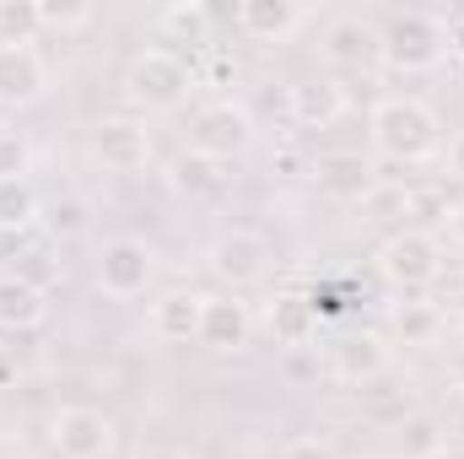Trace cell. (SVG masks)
Returning <instances> with one entry per match:
<instances>
[{"label":"cell","mask_w":464,"mask_h":459,"mask_svg":"<svg viewBox=\"0 0 464 459\" xmlns=\"http://www.w3.org/2000/svg\"><path fill=\"white\" fill-rule=\"evenodd\" d=\"M92 151L103 168L114 173H140L151 162V130L140 119H124V114H103L92 124Z\"/></svg>","instance_id":"9c48e42d"},{"label":"cell","mask_w":464,"mask_h":459,"mask_svg":"<svg viewBox=\"0 0 464 459\" xmlns=\"http://www.w3.org/2000/svg\"><path fill=\"white\" fill-rule=\"evenodd\" d=\"M449 378H454V384H459V389H464V351H459V356H454V362H449Z\"/></svg>","instance_id":"d590c367"},{"label":"cell","mask_w":464,"mask_h":459,"mask_svg":"<svg viewBox=\"0 0 464 459\" xmlns=\"http://www.w3.org/2000/svg\"><path fill=\"white\" fill-rule=\"evenodd\" d=\"M378 270H383V281H389V287H400L405 298H421V292L438 281V270H443L438 238H432V232H421V228L394 232V238L378 249Z\"/></svg>","instance_id":"277c9868"},{"label":"cell","mask_w":464,"mask_h":459,"mask_svg":"<svg viewBox=\"0 0 464 459\" xmlns=\"http://www.w3.org/2000/svg\"><path fill=\"white\" fill-rule=\"evenodd\" d=\"M362 211L372 217V222H389V217H411V190H367V200H362Z\"/></svg>","instance_id":"f1b7e54d"},{"label":"cell","mask_w":464,"mask_h":459,"mask_svg":"<svg viewBox=\"0 0 464 459\" xmlns=\"http://www.w3.org/2000/svg\"><path fill=\"white\" fill-rule=\"evenodd\" d=\"M49 87V71L38 60L33 44H0V103L22 109V103H38Z\"/></svg>","instance_id":"8fae6325"},{"label":"cell","mask_w":464,"mask_h":459,"mask_svg":"<svg viewBox=\"0 0 464 459\" xmlns=\"http://www.w3.org/2000/svg\"><path fill=\"white\" fill-rule=\"evenodd\" d=\"M49 314V292L27 287L22 276H0V330H38Z\"/></svg>","instance_id":"d6986e66"},{"label":"cell","mask_w":464,"mask_h":459,"mask_svg":"<svg viewBox=\"0 0 464 459\" xmlns=\"http://www.w3.org/2000/svg\"><path fill=\"white\" fill-rule=\"evenodd\" d=\"M394 330H400V341L405 346H432L443 330H449V319H443L438 303H427V298H405V303L394 308Z\"/></svg>","instance_id":"7402d4cb"},{"label":"cell","mask_w":464,"mask_h":459,"mask_svg":"<svg viewBox=\"0 0 464 459\" xmlns=\"http://www.w3.org/2000/svg\"><path fill=\"white\" fill-rule=\"evenodd\" d=\"M449 49H459V54H464V27H459V33H449Z\"/></svg>","instance_id":"74e56055"},{"label":"cell","mask_w":464,"mask_h":459,"mask_svg":"<svg viewBox=\"0 0 464 459\" xmlns=\"http://www.w3.org/2000/svg\"><path fill=\"white\" fill-rule=\"evenodd\" d=\"M195 87V71L179 49H140L124 65V98L140 109H179Z\"/></svg>","instance_id":"7a4b0ae2"},{"label":"cell","mask_w":464,"mask_h":459,"mask_svg":"<svg viewBox=\"0 0 464 459\" xmlns=\"http://www.w3.org/2000/svg\"><path fill=\"white\" fill-rule=\"evenodd\" d=\"M254 114L243 109V103H206L195 124H189V151H200V157H217V162H232L237 151H248L254 146Z\"/></svg>","instance_id":"8992f818"},{"label":"cell","mask_w":464,"mask_h":459,"mask_svg":"<svg viewBox=\"0 0 464 459\" xmlns=\"http://www.w3.org/2000/svg\"><path fill=\"white\" fill-rule=\"evenodd\" d=\"M443 54H449V27L438 16H427V11H405V16H394L378 33V60L394 65V71H405V76L432 71Z\"/></svg>","instance_id":"3957f363"},{"label":"cell","mask_w":464,"mask_h":459,"mask_svg":"<svg viewBox=\"0 0 464 459\" xmlns=\"http://www.w3.org/2000/svg\"><path fill=\"white\" fill-rule=\"evenodd\" d=\"M151 276H157V254L140 238H109L103 243V254H98V292L103 298L130 303L151 287Z\"/></svg>","instance_id":"ba28073f"},{"label":"cell","mask_w":464,"mask_h":459,"mask_svg":"<svg viewBox=\"0 0 464 459\" xmlns=\"http://www.w3.org/2000/svg\"><path fill=\"white\" fill-rule=\"evenodd\" d=\"M168 184H173L179 195H189V200H211V195L227 190V162L200 157V151H179V157L168 162Z\"/></svg>","instance_id":"ac0fdd59"},{"label":"cell","mask_w":464,"mask_h":459,"mask_svg":"<svg viewBox=\"0 0 464 459\" xmlns=\"http://www.w3.org/2000/svg\"><path fill=\"white\" fill-rule=\"evenodd\" d=\"M427 459H464V449H449V444H443L438 454H427Z\"/></svg>","instance_id":"8d00e7d4"},{"label":"cell","mask_w":464,"mask_h":459,"mask_svg":"<svg viewBox=\"0 0 464 459\" xmlns=\"http://www.w3.org/2000/svg\"><path fill=\"white\" fill-rule=\"evenodd\" d=\"M314 184L330 195V200H367V190H372V162L362 157V151H324V157H314Z\"/></svg>","instance_id":"7c38bea8"},{"label":"cell","mask_w":464,"mask_h":459,"mask_svg":"<svg viewBox=\"0 0 464 459\" xmlns=\"http://www.w3.org/2000/svg\"><path fill=\"white\" fill-rule=\"evenodd\" d=\"M157 27H162V38L189 44V49H206V44H211V11H206L200 0L162 5V11H157Z\"/></svg>","instance_id":"44dd1931"},{"label":"cell","mask_w":464,"mask_h":459,"mask_svg":"<svg viewBox=\"0 0 464 459\" xmlns=\"http://www.w3.org/2000/svg\"><path fill=\"white\" fill-rule=\"evenodd\" d=\"M292 124L303 130H330L335 119L346 114V87L330 82V76H308V82H292Z\"/></svg>","instance_id":"9a60e30c"},{"label":"cell","mask_w":464,"mask_h":459,"mask_svg":"<svg viewBox=\"0 0 464 459\" xmlns=\"http://www.w3.org/2000/svg\"><path fill=\"white\" fill-rule=\"evenodd\" d=\"M11 276H22L27 287L49 292V287H60V276H65V270H60V259H54V254H49V243H44V249H33L27 259H16V265H11Z\"/></svg>","instance_id":"484cf974"},{"label":"cell","mask_w":464,"mask_h":459,"mask_svg":"<svg viewBox=\"0 0 464 459\" xmlns=\"http://www.w3.org/2000/svg\"><path fill=\"white\" fill-rule=\"evenodd\" d=\"M449 173H454V179H464V135L449 146Z\"/></svg>","instance_id":"d6a6232c"},{"label":"cell","mask_w":464,"mask_h":459,"mask_svg":"<svg viewBox=\"0 0 464 459\" xmlns=\"http://www.w3.org/2000/svg\"><path fill=\"white\" fill-rule=\"evenodd\" d=\"M372 146L394 162H421L443 146V119L421 98H383L372 109Z\"/></svg>","instance_id":"6da1fadb"},{"label":"cell","mask_w":464,"mask_h":459,"mask_svg":"<svg viewBox=\"0 0 464 459\" xmlns=\"http://www.w3.org/2000/svg\"><path fill=\"white\" fill-rule=\"evenodd\" d=\"M394 433H400V454L405 459H427V454L443 449V427H438L432 416H405Z\"/></svg>","instance_id":"d4e9b609"},{"label":"cell","mask_w":464,"mask_h":459,"mask_svg":"<svg viewBox=\"0 0 464 459\" xmlns=\"http://www.w3.org/2000/svg\"><path fill=\"white\" fill-rule=\"evenodd\" d=\"M330 373L341 378V384H372V378H383L389 373V351L378 336H346V341L330 346Z\"/></svg>","instance_id":"e0dca14e"},{"label":"cell","mask_w":464,"mask_h":459,"mask_svg":"<svg viewBox=\"0 0 464 459\" xmlns=\"http://www.w3.org/2000/svg\"><path fill=\"white\" fill-rule=\"evenodd\" d=\"M454 206H459V195H449L443 184H432V190H411V217H421V222H449Z\"/></svg>","instance_id":"4316f807"},{"label":"cell","mask_w":464,"mask_h":459,"mask_svg":"<svg viewBox=\"0 0 464 459\" xmlns=\"http://www.w3.org/2000/svg\"><path fill=\"white\" fill-rule=\"evenodd\" d=\"M49 444L60 459H103L114 449V416L98 405H60L49 422Z\"/></svg>","instance_id":"52a82bcc"},{"label":"cell","mask_w":464,"mask_h":459,"mask_svg":"<svg viewBox=\"0 0 464 459\" xmlns=\"http://www.w3.org/2000/svg\"><path fill=\"white\" fill-rule=\"evenodd\" d=\"M459 336H464V314H459Z\"/></svg>","instance_id":"60d3db41"},{"label":"cell","mask_w":464,"mask_h":459,"mask_svg":"<svg viewBox=\"0 0 464 459\" xmlns=\"http://www.w3.org/2000/svg\"><path fill=\"white\" fill-rule=\"evenodd\" d=\"M308 16H314V11L297 5V0H243V5L232 11V27H237L243 38H254V44H286Z\"/></svg>","instance_id":"30bf717a"},{"label":"cell","mask_w":464,"mask_h":459,"mask_svg":"<svg viewBox=\"0 0 464 459\" xmlns=\"http://www.w3.org/2000/svg\"><path fill=\"white\" fill-rule=\"evenodd\" d=\"M254 336V319L237 298H206V314H200V346L217 351V356H237Z\"/></svg>","instance_id":"5bb4252c"},{"label":"cell","mask_w":464,"mask_h":459,"mask_svg":"<svg viewBox=\"0 0 464 459\" xmlns=\"http://www.w3.org/2000/svg\"><path fill=\"white\" fill-rule=\"evenodd\" d=\"M38 190L33 179H0V232L11 228H38Z\"/></svg>","instance_id":"603a6c76"},{"label":"cell","mask_w":464,"mask_h":459,"mask_svg":"<svg viewBox=\"0 0 464 459\" xmlns=\"http://www.w3.org/2000/svg\"><path fill=\"white\" fill-rule=\"evenodd\" d=\"M314 330H319V314H314V303H308V298L286 292V298H276V303H270V336H276V346L303 351V346L314 341Z\"/></svg>","instance_id":"ffe728a7"},{"label":"cell","mask_w":464,"mask_h":459,"mask_svg":"<svg viewBox=\"0 0 464 459\" xmlns=\"http://www.w3.org/2000/svg\"><path fill=\"white\" fill-rule=\"evenodd\" d=\"M459 433H464V411H459Z\"/></svg>","instance_id":"ab89813d"},{"label":"cell","mask_w":464,"mask_h":459,"mask_svg":"<svg viewBox=\"0 0 464 459\" xmlns=\"http://www.w3.org/2000/svg\"><path fill=\"white\" fill-rule=\"evenodd\" d=\"M200 314H206L200 292H162L146 308V330L157 341H200Z\"/></svg>","instance_id":"2e32d148"},{"label":"cell","mask_w":464,"mask_h":459,"mask_svg":"<svg viewBox=\"0 0 464 459\" xmlns=\"http://www.w3.org/2000/svg\"><path fill=\"white\" fill-rule=\"evenodd\" d=\"M82 228H87V206L82 200H54L49 217H44V232H54V238H71Z\"/></svg>","instance_id":"f546056e"},{"label":"cell","mask_w":464,"mask_h":459,"mask_svg":"<svg viewBox=\"0 0 464 459\" xmlns=\"http://www.w3.org/2000/svg\"><path fill=\"white\" fill-rule=\"evenodd\" d=\"M276 459H341V454H335V444H324V438H314V433H297V438L281 444Z\"/></svg>","instance_id":"1f68e13d"},{"label":"cell","mask_w":464,"mask_h":459,"mask_svg":"<svg viewBox=\"0 0 464 459\" xmlns=\"http://www.w3.org/2000/svg\"><path fill=\"white\" fill-rule=\"evenodd\" d=\"M319 54H324V65H335V71H367V65L378 60V33H372L362 16H335V22L324 27Z\"/></svg>","instance_id":"4fadbf2b"},{"label":"cell","mask_w":464,"mask_h":459,"mask_svg":"<svg viewBox=\"0 0 464 459\" xmlns=\"http://www.w3.org/2000/svg\"><path fill=\"white\" fill-rule=\"evenodd\" d=\"M5 378H11V362H5V356H0V384H5Z\"/></svg>","instance_id":"f35d334b"},{"label":"cell","mask_w":464,"mask_h":459,"mask_svg":"<svg viewBox=\"0 0 464 459\" xmlns=\"http://www.w3.org/2000/svg\"><path fill=\"white\" fill-rule=\"evenodd\" d=\"M135 459H184V454H179V449H140Z\"/></svg>","instance_id":"836d02e7"},{"label":"cell","mask_w":464,"mask_h":459,"mask_svg":"<svg viewBox=\"0 0 464 459\" xmlns=\"http://www.w3.org/2000/svg\"><path fill=\"white\" fill-rule=\"evenodd\" d=\"M27 162H33V146L22 130H0V179H27Z\"/></svg>","instance_id":"83f0119b"},{"label":"cell","mask_w":464,"mask_h":459,"mask_svg":"<svg viewBox=\"0 0 464 459\" xmlns=\"http://www.w3.org/2000/svg\"><path fill=\"white\" fill-rule=\"evenodd\" d=\"M449 228H454V238H464V195H459V206H454V217H449Z\"/></svg>","instance_id":"e575fe53"},{"label":"cell","mask_w":464,"mask_h":459,"mask_svg":"<svg viewBox=\"0 0 464 459\" xmlns=\"http://www.w3.org/2000/svg\"><path fill=\"white\" fill-rule=\"evenodd\" d=\"M206 265H211V276H217V281H227V287H254V281H265V276H270L276 249H270V238H265V232L232 228V232H222V238L206 249Z\"/></svg>","instance_id":"5b68a950"},{"label":"cell","mask_w":464,"mask_h":459,"mask_svg":"<svg viewBox=\"0 0 464 459\" xmlns=\"http://www.w3.org/2000/svg\"><path fill=\"white\" fill-rule=\"evenodd\" d=\"M44 33V16L33 0H0V44H33Z\"/></svg>","instance_id":"cb8c5ba5"},{"label":"cell","mask_w":464,"mask_h":459,"mask_svg":"<svg viewBox=\"0 0 464 459\" xmlns=\"http://www.w3.org/2000/svg\"><path fill=\"white\" fill-rule=\"evenodd\" d=\"M38 16H44V27L76 33V27H87V22L98 16V5H38Z\"/></svg>","instance_id":"4dcf8cb0"}]
</instances>
